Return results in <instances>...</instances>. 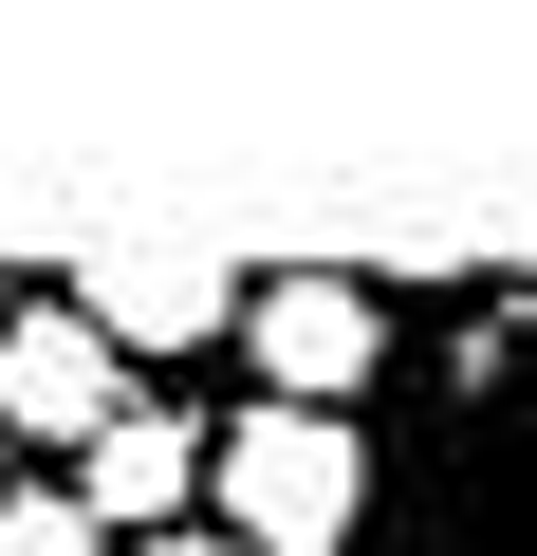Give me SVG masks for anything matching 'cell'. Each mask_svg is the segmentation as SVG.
<instances>
[{
    "mask_svg": "<svg viewBox=\"0 0 537 556\" xmlns=\"http://www.w3.org/2000/svg\"><path fill=\"white\" fill-rule=\"evenodd\" d=\"M371 556H537V260H482L426 334L408 427L371 445Z\"/></svg>",
    "mask_w": 537,
    "mask_h": 556,
    "instance_id": "cell-1",
    "label": "cell"
},
{
    "mask_svg": "<svg viewBox=\"0 0 537 556\" xmlns=\"http://www.w3.org/2000/svg\"><path fill=\"white\" fill-rule=\"evenodd\" d=\"M204 519L241 556H371V427L353 408H241L204 445Z\"/></svg>",
    "mask_w": 537,
    "mask_h": 556,
    "instance_id": "cell-2",
    "label": "cell"
},
{
    "mask_svg": "<svg viewBox=\"0 0 537 556\" xmlns=\"http://www.w3.org/2000/svg\"><path fill=\"white\" fill-rule=\"evenodd\" d=\"M241 371H259V408H353V390L389 371V278L279 260V278L241 298Z\"/></svg>",
    "mask_w": 537,
    "mask_h": 556,
    "instance_id": "cell-3",
    "label": "cell"
},
{
    "mask_svg": "<svg viewBox=\"0 0 537 556\" xmlns=\"http://www.w3.org/2000/svg\"><path fill=\"white\" fill-rule=\"evenodd\" d=\"M38 298H75V316H93V334L149 371V353H204V334H241V298H259V278H241V260H204V241H75Z\"/></svg>",
    "mask_w": 537,
    "mask_h": 556,
    "instance_id": "cell-4",
    "label": "cell"
},
{
    "mask_svg": "<svg viewBox=\"0 0 537 556\" xmlns=\"http://www.w3.org/2000/svg\"><path fill=\"white\" fill-rule=\"evenodd\" d=\"M0 427L56 445V464H93V445L130 427V353H112L75 298H20V316H0Z\"/></svg>",
    "mask_w": 537,
    "mask_h": 556,
    "instance_id": "cell-5",
    "label": "cell"
},
{
    "mask_svg": "<svg viewBox=\"0 0 537 556\" xmlns=\"http://www.w3.org/2000/svg\"><path fill=\"white\" fill-rule=\"evenodd\" d=\"M204 445H222V427H186V408H130V427H112L93 464H56V482H75V501H93L130 556H149V538H186V519H204Z\"/></svg>",
    "mask_w": 537,
    "mask_h": 556,
    "instance_id": "cell-6",
    "label": "cell"
},
{
    "mask_svg": "<svg viewBox=\"0 0 537 556\" xmlns=\"http://www.w3.org/2000/svg\"><path fill=\"white\" fill-rule=\"evenodd\" d=\"M0 556H130V538H112L75 482H20V501H0Z\"/></svg>",
    "mask_w": 537,
    "mask_h": 556,
    "instance_id": "cell-7",
    "label": "cell"
},
{
    "mask_svg": "<svg viewBox=\"0 0 537 556\" xmlns=\"http://www.w3.org/2000/svg\"><path fill=\"white\" fill-rule=\"evenodd\" d=\"M149 556H241V538H222V519H186V538H149Z\"/></svg>",
    "mask_w": 537,
    "mask_h": 556,
    "instance_id": "cell-8",
    "label": "cell"
},
{
    "mask_svg": "<svg viewBox=\"0 0 537 556\" xmlns=\"http://www.w3.org/2000/svg\"><path fill=\"white\" fill-rule=\"evenodd\" d=\"M20 298H38V278H20V260H0V316H20Z\"/></svg>",
    "mask_w": 537,
    "mask_h": 556,
    "instance_id": "cell-9",
    "label": "cell"
},
{
    "mask_svg": "<svg viewBox=\"0 0 537 556\" xmlns=\"http://www.w3.org/2000/svg\"><path fill=\"white\" fill-rule=\"evenodd\" d=\"M0 501H20V427H0Z\"/></svg>",
    "mask_w": 537,
    "mask_h": 556,
    "instance_id": "cell-10",
    "label": "cell"
}]
</instances>
